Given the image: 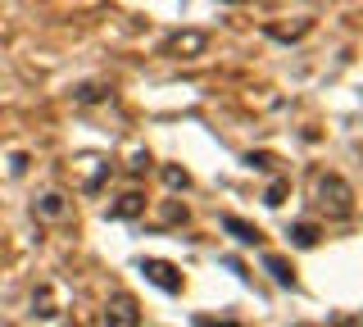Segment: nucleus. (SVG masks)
<instances>
[{
  "mask_svg": "<svg viewBox=\"0 0 363 327\" xmlns=\"http://www.w3.org/2000/svg\"><path fill=\"white\" fill-rule=\"evenodd\" d=\"M336 327H363V314H350V318H340Z\"/></svg>",
  "mask_w": 363,
  "mask_h": 327,
  "instance_id": "nucleus-9",
  "label": "nucleus"
},
{
  "mask_svg": "<svg viewBox=\"0 0 363 327\" xmlns=\"http://www.w3.org/2000/svg\"><path fill=\"white\" fill-rule=\"evenodd\" d=\"M141 314H136L132 296H113V314H109V327H136Z\"/></svg>",
  "mask_w": 363,
  "mask_h": 327,
  "instance_id": "nucleus-3",
  "label": "nucleus"
},
{
  "mask_svg": "<svg viewBox=\"0 0 363 327\" xmlns=\"http://www.w3.org/2000/svg\"><path fill=\"white\" fill-rule=\"evenodd\" d=\"M291 236H295V245H304V250H309V245H318V228H313V223H300Z\"/></svg>",
  "mask_w": 363,
  "mask_h": 327,
  "instance_id": "nucleus-8",
  "label": "nucleus"
},
{
  "mask_svg": "<svg viewBox=\"0 0 363 327\" xmlns=\"http://www.w3.org/2000/svg\"><path fill=\"white\" fill-rule=\"evenodd\" d=\"M209 46V37L204 32H186V37H173L168 41V55H182V50H204Z\"/></svg>",
  "mask_w": 363,
  "mask_h": 327,
  "instance_id": "nucleus-5",
  "label": "nucleus"
},
{
  "mask_svg": "<svg viewBox=\"0 0 363 327\" xmlns=\"http://www.w3.org/2000/svg\"><path fill=\"white\" fill-rule=\"evenodd\" d=\"M196 327H241V323H213V318H196Z\"/></svg>",
  "mask_w": 363,
  "mask_h": 327,
  "instance_id": "nucleus-10",
  "label": "nucleus"
},
{
  "mask_svg": "<svg viewBox=\"0 0 363 327\" xmlns=\"http://www.w3.org/2000/svg\"><path fill=\"white\" fill-rule=\"evenodd\" d=\"M264 264H268V273H272V277H277V282H281V287H295V277L286 273V259H277V255H268V259H264Z\"/></svg>",
  "mask_w": 363,
  "mask_h": 327,
  "instance_id": "nucleus-7",
  "label": "nucleus"
},
{
  "mask_svg": "<svg viewBox=\"0 0 363 327\" xmlns=\"http://www.w3.org/2000/svg\"><path fill=\"white\" fill-rule=\"evenodd\" d=\"M318 205H323V209H332L336 218H345V214L354 209V191L340 182L336 173H327L323 182H318Z\"/></svg>",
  "mask_w": 363,
  "mask_h": 327,
  "instance_id": "nucleus-1",
  "label": "nucleus"
},
{
  "mask_svg": "<svg viewBox=\"0 0 363 327\" xmlns=\"http://www.w3.org/2000/svg\"><path fill=\"white\" fill-rule=\"evenodd\" d=\"M145 277H150L155 287H164V291H182V277L168 264H159V259H145Z\"/></svg>",
  "mask_w": 363,
  "mask_h": 327,
  "instance_id": "nucleus-2",
  "label": "nucleus"
},
{
  "mask_svg": "<svg viewBox=\"0 0 363 327\" xmlns=\"http://www.w3.org/2000/svg\"><path fill=\"white\" fill-rule=\"evenodd\" d=\"M223 228L232 232L241 245H259V241H264V232H259V228H250V223H241L236 214H227V218H223Z\"/></svg>",
  "mask_w": 363,
  "mask_h": 327,
  "instance_id": "nucleus-4",
  "label": "nucleus"
},
{
  "mask_svg": "<svg viewBox=\"0 0 363 327\" xmlns=\"http://www.w3.org/2000/svg\"><path fill=\"white\" fill-rule=\"evenodd\" d=\"M141 205H145V200L132 191V196H123V200H118V205H113L109 214H113V218H132V214H141Z\"/></svg>",
  "mask_w": 363,
  "mask_h": 327,
  "instance_id": "nucleus-6",
  "label": "nucleus"
}]
</instances>
